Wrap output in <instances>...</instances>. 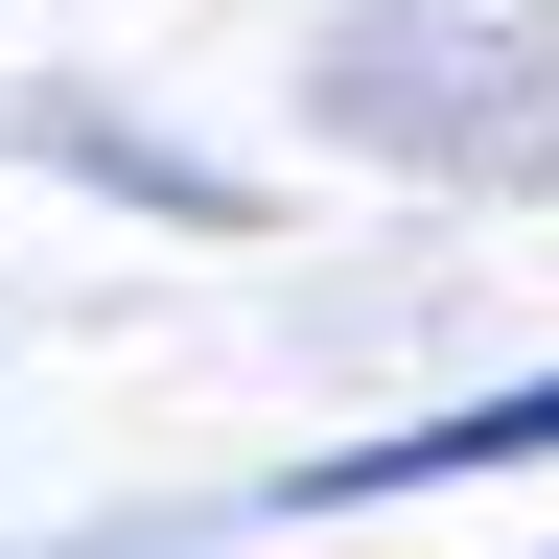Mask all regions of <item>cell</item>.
<instances>
[{"mask_svg":"<svg viewBox=\"0 0 559 559\" xmlns=\"http://www.w3.org/2000/svg\"><path fill=\"white\" fill-rule=\"evenodd\" d=\"M443 466H559V373H536V396H466V419H419V443H326L304 489H443Z\"/></svg>","mask_w":559,"mask_h":559,"instance_id":"cell-1","label":"cell"}]
</instances>
